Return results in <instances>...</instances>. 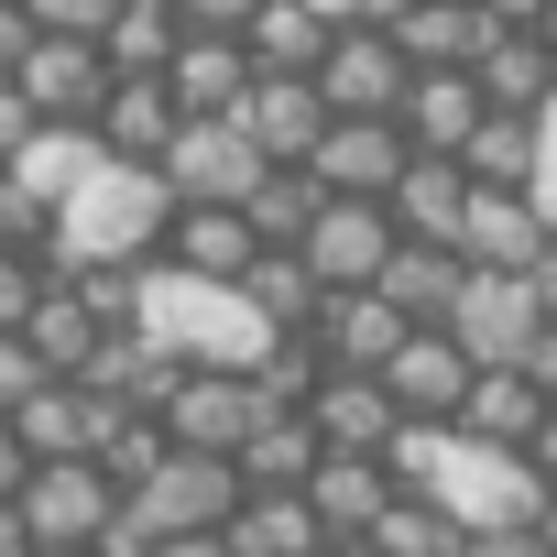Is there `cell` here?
Listing matches in <instances>:
<instances>
[{
  "label": "cell",
  "instance_id": "6da1fadb",
  "mask_svg": "<svg viewBox=\"0 0 557 557\" xmlns=\"http://www.w3.org/2000/svg\"><path fill=\"white\" fill-rule=\"evenodd\" d=\"M164 219H175V186L153 175V164H88L66 197H55V219H45V262L55 273H77V262H153L164 251Z\"/></svg>",
  "mask_w": 557,
  "mask_h": 557
},
{
  "label": "cell",
  "instance_id": "7a4b0ae2",
  "mask_svg": "<svg viewBox=\"0 0 557 557\" xmlns=\"http://www.w3.org/2000/svg\"><path fill=\"white\" fill-rule=\"evenodd\" d=\"M230 503H240V470H230V459H208V448H164V459L121 492V524H132L143 546H153V535H219Z\"/></svg>",
  "mask_w": 557,
  "mask_h": 557
},
{
  "label": "cell",
  "instance_id": "3957f363",
  "mask_svg": "<svg viewBox=\"0 0 557 557\" xmlns=\"http://www.w3.org/2000/svg\"><path fill=\"white\" fill-rule=\"evenodd\" d=\"M12 513H23L34 546H99L110 513H121V481H110L99 459H34L23 492H12Z\"/></svg>",
  "mask_w": 557,
  "mask_h": 557
},
{
  "label": "cell",
  "instance_id": "277c9868",
  "mask_svg": "<svg viewBox=\"0 0 557 557\" xmlns=\"http://www.w3.org/2000/svg\"><path fill=\"white\" fill-rule=\"evenodd\" d=\"M318 99H329V121H394V99H405V55H394V34L361 12V23H329V45H318Z\"/></svg>",
  "mask_w": 557,
  "mask_h": 557
},
{
  "label": "cell",
  "instance_id": "5b68a950",
  "mask_svg": "<svg viewBox=\"0 0 557 557\" xmlns=\"http://www.w3.org/2000/svg\"><path fill=\"white\" fill-rule=\"evenodd\" d=\"M153 175L175 186V208H240L273 164L240 143V121H175V143L153 153Z\"/></svg>",
  "mask_w": 557,
  "mask_h": 557
},
{
  "label": "cell",
  "instance_id": "8992f818",
  "mask_svg": "<svg viewBox=\"0 0 557 557\" xmlns=\"http://www.w3.org/2000/svg\"><path fill=\"white\" fill-rule=\"evenodd\" d=\"M535 329H546V318H535V285H524V273H459L448 339H459V361H470V372L524 361V339H535Z\"/></svg>",
  "mask_w": 557,
  "mask_h": 557
},
{
  "label": "cell",
  "instance_id": "52a82bcc",
  "mask_svg": "<svg viewBox=\"0 0 557 557\" xmlns=\"http://www.w3.org/2000/svg\"><path fill=\"white\" fill-rule=\"evenodd\" d=\"M383 251H394V219H383V197H318V219L296 230V262L318 273L329 296L372 285V273H383Z\"/></svg>",
  "mask_w": 557,
  "mask_h": 557
},
{
  "label": "cell",
  "instance_id": "ba28073f",
  "mask_svg": "<svg viewBox=\"0 0 557 557\" xmlns=\"http://www.w3.org/2000/svg\"><path fill=\"white\" fill-rule=\"evenodd\" d=\"M251 416H262V405H251V383H240V372H219V361H186L153 426H164V448H208V459H230V448L251 437Z\"/></svg>",
  "mask_w": 557,
  "mask_h": 557
},
{
  "label": "cell",
  "instance_id": "9c48e42d",
  "mask_svg": "<svg viewBox=\"0 0 557 557\" xmlns=\"http://www.w3.org/2000/svg\"><path fill=\"white\" fill-rule=\"evenodd\" d=\"M0 426L23 437V459H99V437L121 426V405H110V394H88V383H55V372H45L12 416H0Z\"/></svg>",
  "mask_w": 557,
  "mask_h": 557
},
{
  "label": "cell",
  "instance_id": "30bf717a",
  "mask_svg": "<svg viewBox=\"0 0 557 557\" xmlns=\"http://www.w3.org/2000/svg\"><path fill=\"white\" fill-rule=\"evenodd\" d=\"M383 394H394V416L405 426H448L459 416V394H470V361H459V339L448 329H405L394 350H383V372H372Z\"/></svg>",
  "mask_w": 557,
  "mask_h": 557
},
{
  "label": "cell",
  "instance_id": "8fae6325",
  "mask_svg": "<svg viewBox=\"0 0 557 557\" xmlns=\"http://www.w3.org/2000/svg\"><path fill=\"white\" fill-rule=\"evenodd\" d=\"M230 121H240V143H251L262 164H296V175H307V153H318V132H329V99H318V77H251Z\"/></svg>",
  "mask_w": 557,
  "mask_h": 557
},
{
  "label": "cell",
  "instance_id": "7c38bea8",
  "mask_svg": "<svg viewBox=\"0 0 557 557\" xmlns=\"http://www.w3.org/2000/svg\"><path fill=\"white\" fill-rule=\"evenodd\" d=\"M296 416H307V437H318L329 459H383V437L405 426L394 394H383L372 372H318V394H307Z\"/></svg>",
  "mask_w": 557,
  "mask_h": 557
},
{
  "label": "cell",
  "instance_id": "4fadbf2b",
  "mask_svg": "<svg viewBox=\"0 0 557 557\" xmlns=\"http://www.w3.org/2000/svg\"><path fill=\"white\" fill-rule=\"evenodd\" d=\"M12 88L34 99V121H88V110H99V88H110V66H99V45H88V34H34V45H23V66H12Z\"/></svg>",
  "mask_w": 557,
  "mask_h": 557
},
{
  "label": "cell",
  "instance_id": "5bb4252c",
  "mask_svg": "<svg viewBox=\"0 0 557 557\" xmlns=\"http://www.w3.org/2000/svg\"><path fill=\"white\" fill-rule=\"evenodd\" d=\"M470 273H524L535 251H546V219H535V197L524 186H470V208H459V240H448Z\"/></svg>",
  "mask_w": 557,
  "mask_h": 557
},
{
  "label": "cell",
  "instance_id": "9a60e30c",
  "mask_svg": "<svg viewBox=\"0 0 557 557\" xmlns=\"http://www.w3.org/2000/svg\"><path fill=\"white\" fill-rule=\"evenodd\" d=\"M175 121H186V110H175L164 77H110L99 110H88V143H99L110 164H153V153L175 143Z\"/></svg>",
  "mask_w": 557,
  "mask_h": 557
},
{
  "label": "cell",
  "instance_id": "2e32d148",
  "mask_svg": "<svg viewBox=\"0 0 557 557\" xmlns=\"http://www.w3.org/2000/svg\"><path fill=\"white\" fill-rule=\"evenodd\" d=\"M459 208H470V175H459V153H405L394 164V186H383V219H394V240H459Z\"/></svg>",
  "mask_w": 557,
  "mask_h": 557
},
{
  "label": "cell",
  "instance_id": "e0dca14e",
  "mask_svg": "<svg viewBox=\"0 0 557 557\" xmlns=\"http://www.w3.org/2000/svg\"><path fill=\"white\" fill-rule=\"evenodd\" d=\"M383 34H394V55H405V77H437V66H470L481 55V12L470 0H394V12H372Z\"/></svg>",
  "mask_w": 557,
  "mask_h": 557
},
{
  "label": "cell",
  "instance_id": "ac0fdd59",
  "mask_svg": "<svg viewBox=\"0 0 557 557\" xmlns=\"http://www.w3.org/2000/svg\"><path fill=\"white\" fill-rule=\"evenodd\" d=\"M459 251H437V240H394L383 251V273H372V296L405 318V329H448V307H459Z\"/></svg>",
  "mask_w": 557,
  "mask_h": 557
},
{
  "label": "cell",
  "instance_id": "d6986e66",
  "mask_svg": "<svg viewBox=\"0 0 557 557\" xmlns=\"http://www.w3.org/2000/svg\"><path fill=\"white\" fill-rule=\"evenodd\" d=\"M164 88H175V110H186V121H230V110H240V88H251L240 34H186V45L164 55Z\"/></svg>",
  "mask_w": 557,
  "mask_h": 557
},
{
  "label": "cell",
  "instance_id": "ffe728a7",
  "mask_svg": "<svg viewBox=\"0 0 557 557\" xmlns=\"http://www.w3.org/2000/svg\"><path fill=\"white\" fill-rule=\"evenodd\" d=\"M459 77H470V88H481V110H503V121H535V110H546V88H557L546 45H535V34H503V23L481 34V55H470Z\"/></svg>",
  "mask_w": 557,
  "mask_h": 557
},
{
  "label": "cell",
  "instance_id": "44dd1931",
  "mask_svg": "<svg viewBox=\"0 0 557 557\" xmlns=\"http://www.w3.org/2000/svg\"><path fill=\"white\" fill-rule=\"evenodd\" d=\"M394 164H405V132H394V121H329L318 153H307V175H318L329 197H383Z\"/></svg>",
  "mask_w": 557,
  "mask_h": 557
},
{
  "label": "cell",
  "instance_id": "7402d4cb",
  "mask_svg": "<svg viewBox=\"0 0 557 557\" xmlns=\"http://www.w3.org/2000/svg\"><path fill=\"white\" fill-rule=\"evenodd\" d=\"M394 132H405V153H459V143L481 132V88H470L459 66H437V77H405V99H394Z\"/></svg>",
  "mask_w": 557,
  "mask_h": 557
},
{
  "label": "cell",
  "instance_id": "603a6c76",
  "mask_svg": "<svg viewBox=\"0 0 557 557\" xmlns=\"http://www.w3.org/2000/svg\"><path fill=\"white\" fill-rule=\"evenodd\" d=\"M262 240L240 230V208H175L164 219V251L153 262H175V273H197V285H240V262H251Z\"/></svg>",
  "mask_w": 557,
  "mask_h": 557
},
{
  "label": "cell",
  "instance_id": "cb8c5ba5",
  "mask_svg": "<svg viewBox=\"0 0 557 557\" xmlns=\"http://www.w3.org/2000/svg\"><path fill=\"white\" fill-rule=\"evenodd\" d=\"M318 45H329V12H318V0H251V23H240L251 77H318Z\"/></svg>",
  "mask_w": 557,
  "mask_h": 557
},
{
  "label": "cell",
  "instance_id": "d4e9b609",
  "mask_svg": "<svg viewBox=\"0 0 557 557\" xmlns=\"http://www.w3.org/2000/svg\"><path fill=\"white\" fill-rule=\"evenodd\" d=\"M307 339H318V361H329V372H383V350L405 339V318H394L372 285H350V296H329V307H318V329H307Z\"/></svg>",
  "mask_w": 557,
  "mask_h": 557
},
{
  "label": "cell",
  "instance_id": "484cf974",
  "mask_svg": "<svg viewBox=\"0 0 557 557\" xmlns=\"http://www.w3.org/2000/svg\"><path fill=\"white\" fill-rule=\"evenodd\" d=\"M296 503L318 513V535H372V513L394 503V481H383V459H329L318 448V470L296 481Z\"/></svg>",
  "mask_w": 557,
  "mask_h": 557
},
{
  "label": "cell",
  "instance_id": "4316f807",
  "mask_svg": "<svg viewBox=\"0 0 557 557\" xmlns=\"http://www.w3.org/2000/svg\"><path fill=\"white\" fill-rule=\"evenodd\" d=\"M535 416H546V394L503 361V372H470V394H459V416H448V426H459V437H481V448H524V437H535Z\"/></svg>",
  "mask_w": 557,
  "mask_h": 557
},
{
  "label": "cell",
  "instance_id": "83f0119b",
  "mask_svg": "<svg viewBox=\"0 0 557 557\" xmlns=\"http://www.w3.org/2000/svg\"><path fill=\"white\" fill-rule=\"evenodd\" d=\"M219 546L230 557H318V513L296 492H240L230 524H219Z\"/></svg>",
  "mask_w": 557,
  "mask_h": 557
},
{
  "label": "cell",
  "instance_id": "f1b7e54d",
  "mask_svg": "<svg viewBox=\"0 0 557 557\" xmlns=\"http://www.w3.org/2000/svg\"><path fill=\"white\" fill-rule=\"evenodd\" d=\"M230 296H240L262 329H318V307H329V285H318V273H307L296 251H251Z\"/></svg>",
  "mask_w": 557,
  "mask_h": 557
},
{
  "label": "cell",
  "instance_id": "f546056e",
  "mask_svg": "<svg viewBox=\"0 0 557 557\" xmlns=\"http://www.w3.org/2000/svg\"><path fill=\"white\" fill-rule=\"evenodd\" d=\"M12 339H23V350H34V361H45V372H55V383H66V372H77V361H88V350H99V339H110V329H99V318H88V296H77V285H66V273H55V285H45V296H34V318H23V329H12Z\"/></svg>",
  "mask_w": 557,
  "mask_h": 557
},
{
  "label": "cell",
  "instance_id": "4dcf8cb0",
  "mask_svg": "<svg viewBox=\"0 0 557 557\" xmlns=\"http://www.w3.org/2000/svg\"><path fill=\"white\" fill-rule=\"evenodd\" d=\"M186 45V23H175V0H121V12L99 23V66L110 77H164V55Z\"/></svg>",
  "mask_w": 557,
  "mask_h": 557
},
{
  "label": "cell",
  "instance_id": "1f68e13d",
  "mask_svg": "<svg viewBox=\"0 0 557 557\" xmlns=\"http://www.w3.org/2000/svg\"><path fill=\"white\" fill-rule=\"evenodd\" d=\"M230 470H240V492H296V481L318 470V437H307V416H251V437L230 448Z\"/></svg>",
  "mask_w": 557,
  "mask_h": 557
},
{
  "label": "cell",
  "instance_id": "d6a6232c",
  "mask_svg": "<svg viewBox=\"0 0 557 557\" xmlns=\"http://www.w3.org/2000/svg\"><path fill=\"white\" fill-rule=\"evenodd\" d=\"M318 197H329L318 175H296V164H273V175H262V186L240 197V230H251L262 251H296V230L318 219Z\"/></svg>",
  "mask_w": 557,
  "mask_h": 557
},
{
  "label": "cell",
  "instance_id": "836d02e7",
  "mask_svg": "<svg viewBox=\"0 0 557 557\" xmlns=\"http://www.w3.org/2000/svg\"><path fill=\"white\" fill-rule=\"evenodd\" d=\"M535 121H503V110H481V132L459 143V175L470 186H535Z\"/></svg>",
  "mask_w": 557,
  "mask_h": 557
},
{
  "label": "cell",
  "instance_id": "e575fe53",
  "mask_svg": "<svg viewBox=\"0 0 557 557\" xmlns=\"http://www.w3.org/2000/svg\"><path fill=\"white\" fill-rule=\"evenodd\" d=\"M88 164H99V143H88V121H45V132H34V143L12 153V175H23L34 197H45V219H55V197H66V186H77Z\"/></svg>",
  "mask_w": 557,
  "mask_h": 557
},
{
  "label": "cell",
  "instance_id": "d590c367",
  "mask_svg": "<svg viewBox=\"0 0 557 557\" xmlns=\"http://www.w3.org/2000/svg\"><path fill=\"white\" fill-rule=\"evenodd\" d=\"M372 546H383V557H459L470 535H459V524H448L426 492H394V503L372 513Z\"/></svg>",
  "mask_w": 557,
  "mask_h": 557
},
{
  "label": "cell",
  "instance_id": "8d00e7d4",
  "mask_svg": "<svg viewBox=\"0 0 557 557\" xmlns=\"http://www.w3.org/2000/svg\"><path fill=\"white\" fill-rule=\"evenodd\" d=\"M45 285H55V262H45V251H0V329H23Z\"/></svg>",
  "mask_w": 557,
  "mask_h": 557
},
{
  "label": "cell",
  "instance_id": "74e56055",
  "mask_svg": "<svg viewBox=\"0 0 557 557\" xmlns=\"http://www.w3.org/2000/svg\"><path fill=\"white\" fill-rule=\"evenodd\" d=\"M0 251H45V197L0 164Z\"/></svg>",
  "mask_w": 557,
  "mask_h": 557
},
{
  "label": "cell",
  "instance_id": "f35d334b",
  "mask_svg": "<svg viewBox=\"0 0 557 557\" xmlns=\"http://www.w3.org/2000/svg\"><path fill=\"white\" fill-rule=\"evenodd\" d=\"M23 12H34V34H88L99 45V23L121 12V0H23Z\"/></svg>",
  "mask_w": 557,
  "mask_h": 557
},
{
  "label": "cell",
  "instance_id": "ab89813d",
  "mask_svg": "<svg viewBox=\"0 0 557 557\" xmlns=\"http://www.w3.org/2000/svg\"><path fill=\"white\" fill-rule=\"evenodd\" d=\"M34 383H45V361H34V350H23L12 329H0V416H12V405H23Z\"/></svg>",
  "mask_w": 557,
  "mask_h": 557
},
{
  "label": "cell",
  "instance_id": "60d3db41",
  "mask_svg": "<svg viewBox=\"0 0 557 557\" xmlns=\"http://www.w3.org/2000/svg\"><path fill=\"white\" fill-rule=\"evenodd\" d=\"M459 557H557V546H546L535 524H492V535H470Z\"/></svg>",
  "mask_w": 557,
  "mask_h": 557
},
{
  "label": "cell",
  "instance_id": "b9f144b4",
  "mask_svg": "<svg viewBox=\"0 0 557 557\" xmlns=\"http://www.w3.org/2000/svg\"><path fill=\"white\" fill-rule=\"evenodd\" d=\"M34 132H45V121H34V99H23L12 77H0V164H12V153L34 143Z\"/></svg>",
  "mask_w": 557,
  "mask_h": 557
},
{
  "label": "cell",
  "instance_id": "7bdbcfd3",
  "mask_svg": "<svg viewBox=\"0 0 557 557\" xmlns=\"http://www.w3.org/2000/svg\"><path fill=\"white\" fill-rule=\"evenodd\" d=\"M175 23H186V34H240L251 0H175Z\"/></svg>",
  "mask_w": 557,
  "mask_h": 557
},
{
  "label": "cell",
  "instance_id": "ee69618b",
  "mask_svg": "<svg viewBox=\"0 0 557 557\" xmlns=\"http://www.w3.org/2000/svg\"><path fill=\"white\" fill-rule=\"evenodd\" d=\"M513 372H524V383H535V394H546V405H557V318H546V329H535V339H524V361H513Z\"/></svg>",
  "mask_w": 557,
  "mask_h": 557
},
{
  "label": "cell",
  "instance_id": "f6af8a7d",
  "mask_svg": "<svg viewBox=\"0 0 557 557\" xmlns=\"http://www.w3.org/2000/svg\"><path fill=\"white\" fill-rule=\"evenodd\" d=\"M23 45H34V12H23V0H0V77L23 66Z\"/></svg>",
  "mask_w": 557,
  "mask_h": 557
},
{
  "label": "cell",
  "instance_id": "bcb514c9",
  "mask_svg": "<svg viewBox=\"0 0 557 557\" xmlns=\"http://www.w3.org/2000/svg\"><path fill=\"white\" fill-rule=\"evenodd\" d=\"M524 459H535V481H546V492H557V405H546V416H535V437H524Z\"/></svg>",
  "mask_w": 557,
  "mask_h": 557
},
{
  "label": "cell",
  "instance_id": "7dc6e473",
  "mask_svg": "<svg viewBox=\"0 0 557 557\" xmlns=\"http://www.w3.org/2000/svg\"><path fill=\"white\" fill-rule=\"evenodd\" d=\"M524 285H535V318H557V240H546V251L524 262Z\"/></svg>",
  "mask_w": 557,
  "mask_h": 557
},
{
  "label": "cell",
  "instance_id": "c3c4849f",
  "mask_svg": "<svg viewBox=\"0 0 557 557\" xmlns=\"http://www.w3.org/2000/svg\"><path fill=\"white\" fill-rule=\"evenodd\" d=\"M470 12H481V23H503V34H524V23L546 12V0H470Z\"/></svg>",
  "mask_w": 557,
  "mask_h": 557
},
{
  "label": "cell",
  "instance_id": "681fc988",
  "mask_svg": "<svg viewBox=\"0 0 557 557\" xmlns=\"http://www.w3.org/2000/svg\"><path fill=\"white\" fill-rule=\"evenodd\" d=\"M143 557H230V546H219V535H153Z\"/></svg>",
  "mask_w": 557,
  "mask_h": 557
},
{
  "label": "cell",
  "instance_id": "f907efd6",
  "mask_svg": "<svg viewBox=\"0 0 557 557\" xmlns=\"http://www.w3.org/2000/svg\"><path fill=\"white\" fill-rule=\"evenodd\" d=\"M23 470H34V459H23V437H12V426H0V503H12V492H23Z\"/></svg>",
  "mask_w": 557,
  "mask_h": 557
},
{
  "label": "cell",
  "instance_id": "816d5d0a",
  "mask_svg": "<svg viewBox=\"0 0 557 557\" xmlns=\"http://www.w3.org/2000/svg\"><path fill=\"white\" fill-rule=\"evenodd\" d=\"M524 197H535V219H546V240H557V164H535V186H524Z\"/></svg>",
  "mask_w": 557,
  "mask_h": 557
},
{
  "label": "cell",
  "instance_id": "f5cc1de1",
  "mask_svg": "<svg viewBox=\"0 0 557 557\" xmlns=\"http://www.w3.org/2000/svg\"><path fill=\"white\" fill-rule=\"evenodd\" d=\"M0 557H34V535H23V513L0 503Z\"/></svg>",
  "mask_w": 557,
  "mask_h": 557
},
{
  "label": "cell",
  "instance_id": "db71d44e",
  "mask_svg": "<svg viewBox=\"0 0 557 557\" xmlns=\"http://www.w3.org/2000/svg\"><path fill=\"white\" fill-rule=\"evenodd\" d=\"M318 557H383L372 535H318Z\"/></svg>",
  "mask_w": 557,
  "mask_h": 557
},
{
  "label": "cell",
  "instance_id": "11a10c76",
  "mask_svg": "<svg viewBox=\"0 0 557 557\" xmlns=\"http://www.w3.org/2000/svg\"><path fill=\"white\" fill-rule=\"evenodd\" d=\"M535 153L557 164V88H546V110H535Z\"/></svg>",
  "mask_w": 557,
  "mask_h": 557
},
{
  "label": "cell",
  "instance_id": "9f6ffc18",
  "mask_svg": "<svg viewBox=\"0 0 557 557\" xmlns=\"http://www.w3.org/2000/svg\"><path fill=\"white\" fill-rule=\"evenodd\" d=\"M524 34H535V45H546V66H557V0H546V12H535Z\"/></svg>",
  "mask_w": 557,
  "mask_h": 557
},
{
  "label": "cell",
  "instance_id": "6f0895ef",
  "mask_svg": "<svg viewBox=\"0 0 557 557\" xmlns=\"http://www.w3.org/2000/svg\"><path fill=\"white\" fill-rule=\"evenodd\" d=\"M535 535H546V546H557V492H546V513H535Z\"/></svg>",
  "mask_w": 557,
  "mask_h": 557
},
{
  "label": "cell",
  "instance_id": "680465c9",
  "mask_svg": "<svg viewBox=\"0 0 557 557\" xmlns=\"http://www.w3.org/2000/svg\"><path fill=\"white\" fill-rule=\"evenodd\" d=\"M34 557H99V546H34Z\"/></svg>",
  "mask_w": 557,
  "mask_h": 557
}]
</instances>
